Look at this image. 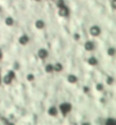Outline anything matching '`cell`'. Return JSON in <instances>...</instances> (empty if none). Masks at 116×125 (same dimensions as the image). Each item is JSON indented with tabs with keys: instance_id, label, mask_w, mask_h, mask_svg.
<instances>
[{
	"instance_id": "obj_10",
	"label": "cell",
	"mask_w": 116,
	"mask_h": 125,
	"mask_svg": "<svg viewBox=\"0 0 116 125\" xmlns=\"http://www.w3.org/2000/svg\"><path fill=\"white\" fill-rule=\"evenodd\" d=\"M46 69H47V72H53V65H48V66H47V67H46Z\"/></svg>"
},
{
	"instance_id": "obj_15",
	"label": "cell",
	"mask_w": 116,
	"mask_h": 125,
	"mask_svg": "<svg viewBox=\"0 0 116 125\" xmlns=\"http://www.w3.org/2000/svg\"><path fill=\"white\" fill-rule=\"evenodd\" d=\"M97 90H99V91H101V90H103V85H101V84H99V85H97Z\"/></svg>"
},
{
	"instance_id": "obj_12",
	"label": "cell",
	"mask_w": 116,
	"mask_h": 125,
	"mask_svg": "<svg viewBox=\"0 0 116 125\" xmlns=\"http://www.w3.org/2000/svg\"><path fill=\"white\" fill-rule=\"evenodd\" d=\"M89 62L91 64V65H96V64H97L96 58H90V59H89Z\"/></svg>"
},
{
	"instance_id": "obj_2",
	"label": "cell",
	"mask_w": 116,
	"mask_h": 125,
	"mask_svg": "<svg viewBox=\"0 0 116 125\" xmlns=\"http://www.w3.org/2000/svg\"><path fill=\"white\" fill-rule=\"evenodd\" d=\"M47 55H48V53H47V50H44V49H41L39 51V56H40V58H46L47 57Z\"/></svg>"
},
{
	"instance_id": "obj_4",
	"label": "cell",
	"mask_w": 116,
	"mask_h": 125,
	"mask_svg": "<svg viewBox=\"0 0 116 125\" xmlns=\"http://www.w3.org/2000/svg\"><path fill=\"white\" fill-rule=\"evenodd\" d=\"M70 106L68 105H63V106H60V110H63V113H67L68 110H70Z\"/></svg>"
},
{
	"instance_id": "obj_16",
	"label": "cell",
	"mask_w": 116,
	"mask_h": 125,
	"mask_svg": "<svg viewBox=\"0 0 116 125\" xmlns=\"http://www.w3.org/2000/svg\"><path fill=\"white\" fill-rule=\"evenodd\" d=\"M109 55H114V49H109Z\"/></svg>"
},
{
	"instance_id": "obj_1",
	"label": "cell",
	"mask_w": 116,
	"mask_h": 125,
	"mask_svg": "<svg viewBox=\"0 0 116 125\" xmlns=\"http://www.w3.org/2000/svg\"><path fill=\"white\" fill-rule=\"evenodd\" d=\"M90 33L92 34L93 36H96V35H99V33H100V29L98 26H92L91 29H90Z\"/></svg>"
},
{
	"instance_id": "obj_7",
	"label": "cell",
	"mask_w": 116,
	"mask_h": 125,
	"mask_svg": "<svg viewBox=\"0 0 116 125\" xmlns=\"http://www.w3.org/2000/svg\"><path fill=\"white\" fill-rule=\"evenodd\" d=\"M92 48H93L92 42H86V44H85V49L86 50H91Z\"/></svg>"
},
{
	"instance_id": "obj_9",
	"label": "cell",
	"mask_w": 116,
	"mask_h": 125,
	"mask_svg": "<svg viewBox=\"0 0 116 125\" xmlns=\"http://www.w3.org/2000/svg\"><path fill=\"white\" fill-rule=\"evenodd\" d=\"M49 114H50V115H53V116H55L57 114V110L55 108H50L49 109Z\"/></svg>"
},
{
	"instance_id": "obj_6",
	"label": "cell",
	"mask_w": 116,
	"mask_h": 125,
	"mask_svg": "<svg viewBox=\"0 0 116 125\" xmlns=\"http://www.w3.org/2000/svg\"><path fill=\"white\" fill-rule=\"evenodd\" d=\"M35 25H37L38 29H43V26H44V23H43L42 21H38L37 23H35Z\"/></svg>"
},
{
	"instance_id": "obj_8",
	"label": "cell",
	"mask_w": 116,
	"mask_h": 125,
	"mask_svg": "<svg viewBox=\"0 0 116 125\" xmlns=\"http://www.w3.org/2000/svg\"><path fill=\"white\" fill-rule=\"evenodd\" d=\"M68 81H70V82H72V83L76 82V77H75V76H73V75H70V76H68Z\"/></svg>"
},
{
	"instance_id": "obj_5",
	"label": "cell",
	"mask_w": 116,
	"mask_h": 125,
	"mask_svg": "<svg viewBox=\"0 0 116 125\" xmlns=\"http://www.w3.org/2000/svg\"><path fill=\"white\" fill-rule=\"evenodd\" d=\"M59 14L60 15H63V16H66L67 15V9L66 8H64V7H62L59 9Z\"/></svg>"
},
{
	"instance_id": "obj_13",
	"label": "cell",
	"mask_w": 116,
	"mask_h": 125,
	"mask_svg": "<svg viewBox=\"0 0 116 125\" xmlns=\"http://www.w3.org/2000/svg\"><path fill=\"white\" fill-rule=\"evenodd\" d=\"M53 69H56L57 72H59L60 69H62V65H60V64H57L56 67H53Z\"/></svg>"
},
{
	"instance_id": "obj_3",
	"label": "cell",
	"mask_w": 116,
	"mask_h": 125,
	"mask_svg": "<svg viewBox=\"0 0 116 125\" xmlns=\"http://www.w3.org/2000/svg\"><path fill=\"white\" fill-rule=\"evenodd\" d=\"M27 41H29V38H27L26 35H23L20 39V43H21V44H26Z\"/></svg>"
},
{
	"instance_id": "obj_11",
	"label": "cell",
	"mask_w": 116,
	"mask_h": 125,
	"mask_svg": "<svg viewBox=\"0 0 116 125\" xmlns=\"http://www.w3.org/2000/svg\"><path fill=\"white\" fill-rule=\"evenodd\" d=\"M6 24H8V25H13V20H11L10 17L6 18Z\"/></svg>"
},
{
	"instance_id": "obj_14",
	"label": "cell",
	"mask_w": 116,
	"mask_h": 125,
	"mask_svg": "<svg viewBox=\"0 0 116 125\" xmlns=\"http://www.w3.org/2000/svg\"><path fill=\"white\" fill-rule=\"evenodd\" d=\"M33 79H34L33 75H29V76H27V80H29V81H33Z\"/></svg>"
}]
</instances>
